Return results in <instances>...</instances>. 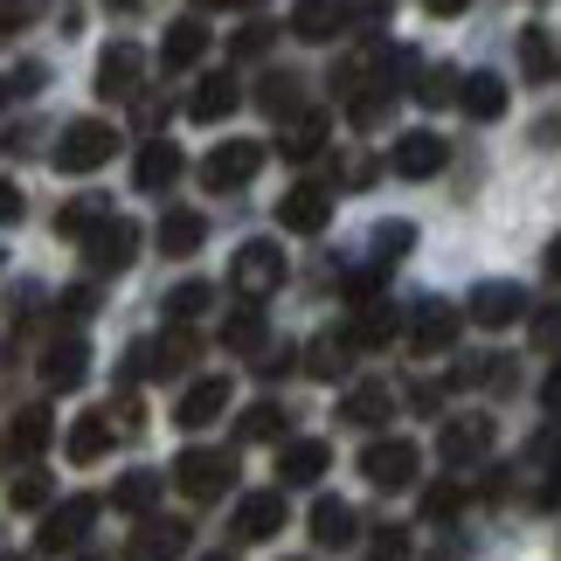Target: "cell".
<instances>
[{
    "label": "cell",
    "instance_id": "d6a6232c",
    "mask_svg": "<svg viewBox=\"0 0 561 561\" xmlns=\"http://www.w3.org/2000/svg\"><path fill=\"white\" fill-rule=\"evenodd\" d=\"M256 104H264L271 118H298V104H306V91H298L291 70H271L264 83H256Z\"/></svg>",
    "mask_w": 561,
    "mask_h": 561
},
{
    "label": "cell",
    "instance_id": "680465c9",
    "mask_svg": "<svg viewBox=\"0 0 561 561\" xmlns=\"http://www.w3.org/2000/svg\"><path fill=\"white\" fill-rule=\"evenodd\" d=\"M0 561H21V554H0Z\"/></svg>",
    "mask_w": 561,
    "mask_h": 561
},
{
    "label": "cell",
    "instance_id": "ab89813d",
    "mask_svg": "<svg viewBox=\"0 0 561 561\" xmlns=\"http://www.w3.org/2000/svg\"><path fill=\"white\" fill-rule=\"evenodd\" d=\"M98 222H104V202H98V194H83V202H70V208L56 215V229H62V236H91Z\"/></svg>",
    "mask_w": 561,
    "mask_h": 561
},
{
    "label": "cell",
    "instance_id": "484cf974",
    "mask_svg": "<svg viewBox=\"0 0 561 561\" xmlns=\"http://www.w3.org/2000/svg\"><path fill=\"white\" fill-rule=\"evenodd\" d=\"M327 133H333L327 112H298L277 146H285V160H319V153H327Z\"/></svg>",
    "mask_w": 561,
    "mask_h": 561
},
{
    "label": "cell",
    "instance_id": "5b68a950",
    "mask_svg": "<svg viewBox=\"0 0 561 561\" xmlns=\"http://www.w3.org/2000/svg\"><path fill=\"white\" fill-rule=\"evenodd\" d=\"M229 285L243 291V298H271L277 285H285V250L264 243V236L243 243V250H236V264H229Z\"/></svg>",
    "mask_w": 561,
    "mask_h": 561
},
{
    "label": "cell",
    "instance_id": "f5cc1de1",
    "mask_svg": "<svg viewBox=\"0 0 561 561\" xmlns=\"http://www.w3.org/2000/svg\"><path fill=\"white\" fill-rule=\"evenodd\" d=\"M534 506H561V465H554V479H548L541 492H534Z\"/></svg>",
    "mask_w": 561,
    "mask_h": 561
},
{
    "label": "cell",
    "instance_id": "e575fe53",
    "mask_svg": "<svg viewBox=\"0 0 561 561\" xmlns=\"http://www.w3.org/2000/svg\"><path fill=\"white\" fill-rule=\"evenodd\" d=\"M554 62H561V56H554V42H548L541 28H527V35H520V70H527L534 83H548V77H554Z\"/></svg>",
    "mask_w": 561,
    "mask_h": 561
},
{
    "label": "cell",
    "instance_id": "cb8c5ba5",
    "mask_svg": "<svg viewBox=\"0 0 561 561\" xmlns=\"http://www.w3.org/2000/svg\"><path fill=\"white\" fill-rule=\"evenodd\" d=\"M49 437H56V416H49V409H21V416L8 423V450H14V458H42Z\"/></svg>",
    "mask_w": 561,
    "mask_h": 561
},
{
    "label": "cell",
    "instance_id": "7c38bea8",
    "mask_svg": "<svg viewBox=\"0 0 561 561\" xmlns=\"http://www.w3.org/2000/svg\"><path fill=\"white\" fill-rule=\"evenodd\" d=\"M437 450H444V465H479L492 450V416H450Z\"/></svg>",
    "mask_w": 561,
    "mask_h": 561
},
{
    "label": "cell",
    "instance_id": "836d02e7",
    "mask_svg": "<svg viewBox=\"0 0 561 561\" xmlns=\"http://www.w3.org/2000/svg\"><path fill=\"white\" fill-rule=\"evenodd\" d=\"M236 437H243V444H277V437H285V409H277V402H250L243 416H236Z\"/></svg>",
    "mask_w": 561,
    "mask_h": 561
},
{
    "label": "cell",
    "instance_id": "e0dca14e",
    "mask_svg": "<svg viewBox=\"0 0 561 561\" xmlns=\"http://www.w3.org/2000/svg\"><path fill=\"white\" fill-rule=\"evenodd\" d=\"M285 527V492H250L243 506H236V541H271V534Z\"/></svg>",
    "mask_w": 561,
    "mask_h": 561
},
{
    "label": "cell",
    "instance_id": "bcb514c9",
    "mask_svg": "<svg viewBox=\"0 0 561 561\" xmlns=\"http://www.w3.org/2000/svg\"><path fill=\"white\" fill-rule=\"evenodd\" d=\"M375 243H381V250H375L381 264H396V256L409 250V222H381V229H375Z\"/></svg>",
    "mask_w": 561,
    "mask_h": 561
},
{
    "label": "cell",
    "instance_id": "11a10c76",
    "mask_svg": "<svg viewBox=\"0 0 561 561\" xmlns=\"http://www.w3.org/2000/svg\"><path fill=\"white\" fill-rule=\"evenodd\" d=\"M194 8H256V0H194Z\"/></svg>",
    "mask_w": 561,
    "mask_h": 561
},
{
    "label": "cell",
    "instance_id": "91938a15",
    "mask_svg": "<svg viewBox=\"0 0 561 561\" xmlns=\"http://www.w3.org/2000/svg\"><path fill=\"white\" fill-rule=\"evenodd\" d=\"M0 264H8V250H0Z\"/></svg>",
    "mask_w": 561,
    "mask_h": 561
},
{
    "label": "cell",
    "instance_id": "c3c4849f",
    "mask_svg": "<svg viewBox=\"0 0 561 561\" xmlns=\"http://www.w3.org/2000/svg\"><path fill=\"white\" fill-rule=\"evenodd\" d=\"M42 83H49V70H42V62H21V70L8 77V91H21V98H35Z\"/></svg>",
    "mask_w": 561,
    "mask_h": 561
},
{
    "label": "cell",
    "instance_id": "f35d334b",
    "mask_svg": "<svg viewBox=\"0 0 561 561\" xmlns=\"http://www.w3.org/2000/svg\"><path fill=\"white\" fill-rule=\"evenodd\" d=\"M527 465H534V471L561 465V416H548V423H541V430L527 437Z\"/></svg>",
    "mask_w": 561,
    "mask_h": 561
},
{
    "label": "cell",
    "instance_id": "f907efd6",
    "mask_svg": "<svg viewBox=\"0 0 561 561\" xmlns=\"http://www.w3.org/2000/svg\"><path fill=\"white\" fill-rule=\"evenodd\" d=\"M21 208H28V202H21V187L0 181V222H21Z\"/></svg>",
    "mask_w": 561,
    "mask_h": 561
},
{
    "label": "cell",
    "instance_id": "7dc6e473",
    "mask_svg": "<svg viewBox=\"0 0 561 561\" xmlns=\"http://www.w3.org/2000/svg\"><path fill=\"white\" fill-rule=\"evenodd\" d=\"M534 347H561V306L534 312Z\"/></svg>",
    "mask_w": 561,
    "mask_h": 561
},
{
    "label": "cell",
    "instance_id": "7a4b0ae2",
    "mask_svg": "<svg viewBox=\"0 0 561 561\" xmlns=\"http://www.w3.org/2000/svg\"><path fill=\"white\" fill-rule=\"evenodd\" d=\"M112 153H118V133H112L104 118H70L49 160H56V174H98Z\"/></svg>",
    "mask_w": 561,
    "mask_h": 561
},
{
    "label": "cell",
    "instance_id": "277c9868",
    "mask_svg": "<svg viewBox=\"0 0 561 561\" xmlns=\"http://www.w3.org/2000/svg\"><path fill=\"white\" fill-rule=\"evenodd\" d=\"M416 471H423V450L409 444V437H381L360 450V479H368L375 492H402V485H416Z\"/></svg>",
    "mask_w": 561,
    "mask_h": 561
},
{
    "label": "cell",
    "instance_id": "83f0119b",
    "mask_svg": "<svg viewBox=\"0 0 561 561\" xmlns=\"http://www.w3.org/2000/svg\"><path fill=\"white\" fill-rule=\"evenodd\" d=\"M354 340V347H381V340H396V306H381V298H368V306H360L347 327H340Z\"/></svg>",
    "mask_w": 561,
    "mask_h": 561
},
{
    "label": "cell",
    "instance_id": "db71d44e",
    "mask_svg": "<svg viewBox=\"0 0 561 561\" xmlns=\"http://www.w3.org/2000/svg\"><path fill=\"white\" fill-rule=\"evenodd\" d=\"M465 8H471V0H423V14H444V21H450V14H465Z\"/></svg>",
    "mask_w": 561,
    "mask_h": 561
},
{
    "label": "cell",
    "instance_id": "4316f807",
    "mask_svg": "<svg viewBox=\"0 0 561 561\" xmlns=\"http://www.w3.org/2000/svg\"><path fill=\"white\" fill-rule=\"evenodd\" d=\"M83 375H91V347H83V340H56L49 360H42V381H49V388H77Z\"/></svg>",
    "mask_w": 561,
    "mask_h": 561
},
{
    "label": "cell",
    "instance_id": "8fae6325",
    "mask_svg": "<svg viewBox=\"0 0 561 561\" xmlns=\"http://www.w3.org/2000/svg\"><path fill=\"white\" fill-rule=\"evenodd\" d=\"M236 104H243V83H236V70H215V77H202L187 91V118L194 125H215V118H229Z\"/></svg>",
    "mask_w": 561,
    "mask_h": 561
},
{
    "label": "cell",
    "instance_id": "9f6ffc18",
    "mask_svg": "<svg viewBox=\"0 0 561 561\" xmlns=\"http://www.w3.org/2000/svg\"><path fill=\"white\" fill-rule=\"evenodd\" d=\"M548 271L561 277V236H554V243H548Z\"/></svg>",
    "mask_w": 561,
    "mask_h": 561
},
{
    "label": "cell",
    "instance_id": "74e56055",
    "mask_svg": "<svg viewBox=\"0 0 561 561\" xmlns=\"http://www.w3.org/2000/svg\"><path fill=\"white\" fill-rule=\"evenodd\" d=\"M49 471H21V479L8 485V500H14V513H35V506H49Z\"/></svg>",
    "mask_w": 561,
    "mask_h": 561
},
{
    "label": "cell",
    "instance_id": "6f0895ef",
    "mask_svg": "<svg viewBox=\"0 0 561 561\" xmlns=\"http://www.w3.org/2000/svg\"><path fill=\"white\" fill-rule=\"evenodd\" d=\"M208 561H236V554H208Z\"/></svg>",
    "mask_w": 561,
    "mask_h": 561
},
{
    "label": "cell",
    "instance_id": "9c48e42d",
    "mask_svg": "<svg viewBox=\"0 0 561 561\" xmlns=\"http://www.w3.org/2000/svg\"><path fill=\"white\" fill-rule=\"evenodd\" d=\"M277 222H285L291 236H319L333 222V187L327 181H298L285 202H277Z\"/></svg>",
    "mask_w": 561,
    "mask_h": 561
},
{
    "label": "cell",
    "instance_id": "1f68e13d",
    "mask_svg": "<svg viewBox=\"0 0 561 561\" xmlns=\"http://www.w3.org/2000/svg\"><path fill=\"white\" fill-rule=\"evenodd\" d=\"M202 236H208L202 215H194V208H174V215L160 222V250H167V256H194V250H202Z\"/></svg>",
    "mask_w": 561,
    "mask_h": 561
},
{
    "label": "cell",
    "instance_id": "b9f144b4",
    "mask_svg": "<svg viewBox=\"0 0 561 561\" xmlns=\"http://www.w3.org/2000/svg\"><path fill=\"white\" fill-rule=\"evenodd\" d=\"M458 506H465V485H430L423 492V520H458Z\"/></svg>",
    "mask_w": 561,
    "mask_h": 561
},
{
    "label": "cell",
    "instance_id": "52a82bcc",
    "mask_svg": "<svg viewBox=\"0 0 561 561\" xmlns=\"http://www.w3.org/2000/svg\"><path fill=\"white\" fill-rule=\"evenodd\" d=\"M91 527H98V500H62V506H49V520H42L35 548H42V554H70V548L91 541Z\"/></svg>",
    "mask_w": 561,
    "mask_h": 561
},
{
    "label": "cell",
    "instance_id": "d6986e66",
    "mask_svg": "<svg viewBox=\"0 0 561 561\" xmlns=\"http://www.w3.org/2000/svg\"><path fill=\"white\" fill-rule=\"evenodd\" d=\"M388 409H396V396H388V381H360L340 396V423H354V430H381L388 423Z\"/></svg>",
    "mask_w": 561,
    "mask_h": 561
},
{
    "label": "cell",
    "instance_id": "8992f818",
    "mask_svg": "<svg viewBox=\"0 0 561 561\" xmlns=\"http://www.w3.org/2000/svg\"><path fill=\"white\" fill-rule=\"evenodd\" d=\"M139 256V222L133 215H104V222L83 236V264L91 271H125Z\"/></svg>",
    "mask_w": 561,
    "mask_h": 561
},
{
    "label": "cell",
    "instance_id": "7bdbcfd3",
    "mask_svg": "<svg viewBox=\"0 0 561 561\" xmlns=\"http://www.w3.org/2000/svg\"><path fill=\"white\" fill-rule=\"evenodd\" d=\"M458 83H465L458 70H423V77H416V98H423V104H450V98H458Z\"/></svg>",
    "mask_w": 561,
    "mask_h": 561
},
{
    "label": "cell",
    "instance_id": "6125c7cd",
    "mask_svg": "<svg viewBox=\"0 0 561 561\" xmlns=\"http://www.w3.org/2000/svg\"><path fill=\"white\" fill-rule=\"evenodd\" d=\"M298 561H306V554H298Z\"/></svg>",
    "mask_w": 561,
    "mask_h": 561
},
{
    "label": "cell",
    "instance_id": "ba28073f",
    "mask_svg": "<svg viewBox=\"0 0 561 561\" xmlns=\"http://www.w3.org/2000/svg\"><path fill=\"white\" fill-rule=\"evenodd\" d=\"M256 167H264V146H256V139H222V146H215V153L202 160V187L229 194V187L256 181Z\"/></svg>",
    "mask_w": 561,
    "mask_h": 561
},
{
    "label": "cell",
    "instance_id": "d590c367",
    "mask_svg": "<svg viewBox=\"0 0 561 561\" xmlns=\"http://www.w3.org/2000/svg\"><path fill=\"white\" fill-rule=\"evenodd\" d=\"M112 500H118L125 513H153V500H160V479H153V471H125Z\"/></svg>",
    "mask_w": 561,
    "mask_h": 561
},
{
    "label": "cell",
    "instance_id": "f546056e",
    "mask_svg": "<svg viewBox=\"0 0 561 561\" xmlns=\"http://www.w3.org/2000/svg\"><path fill=\"white\" fill-rule=\"evenodd\" d=\"M458 104H465L471 118H500V112H506V83L492 77V70H479V77L458 83Z\"/></svg>",
    "mask_w": 561,
    "mask_h": 561
},
{
    "label": "cell",
    "instance_id": "60d3db41",
    "mask_svg": "<svg viewBox=\"0 0 561 561\" xmlns=\"http://www.w3.org/2000/svg\"><path fill=\"white\" fill-rule=\"evenodd\" d=\"M222 340H229V354H256V347H264V319H256V312H236L229 327H222Z\"/></svg>",
    "mask_w": 561,
    "mask_h": 561
},
{
    "label": "cell",
    "instance_id": "9a60e30c",
    "mask_svg": "<svg viewBox=\"0 0 561 561\" xmlns=\"http://www.w3.org/2000/svg\"><path fill=\"white\" fill-rule=\"evenodd\" d=\"M327 465H333V450L319 437H291L285 450H277V479H285V485H319Z\"/></svg>",
    "mask_w": 561,
    "mask_h": 561
},
{
    "label": "cell",
    "instance_id": "94428289",
    "mask_svg": "<svg viewBox=\"0 0 561 561\" xmlns=\"http://www.w3.org/2000/svg\"><path fill=\"white\" fill-rule=\"evenodd\" d=\"M0 98H8V83H0Z\"/></svg>",
    "mask_w": 561,
    "mask_h": 561
},
{
    "label": "cell",
    "instance_id": "6da1fadb",
    "mask_svg": "<svg viewBox=\"0 0 561 561\" xmlns=\"http://www.w3.org/2000/svg\"><path fill=\"white\" fill-rule=\"evenodd\" d=\"M194 360H202V340H194L187 327H167L160 340H139V347L125 354L118 381H125V388H133V381H167V375H187Z\"/></svg>",
    "mask_w": 561,
    "mask_h": 561
},
{
    "label": "cell",
    "instance_id": "2e32d148",
    "mask_svg": "<svg viewBox=\"0 0 561 561\" xmlns=\"http://www.w3.org/2000/svg\"><path fill=\"white\" fill-rule=\"evenodd\" d=\"M139 77H146V56L133 49V42H112V49L98 56V91L104 98H133Z\"/></svg>",
    "mask_w": 561,
    "mask_h": 561
},
{
    "label": "cell",
    "instance_id": "ffe728a7",
    "mask_svg": "<svg viewBox=\"0 0 561 561\" xmlns=\"http://www.w3.org/2000/svg\"><path fill=\"white\" fill-rule=\"evenodd\" d=\"M112 444H118L112 409H98V416H77V423H70V465H98Z\"/></svg>",
    "mask_w": 561,
    "mask_h": 561
},
{
    "label": "cell",
    "instance_id": "816d5d0a",
    "mask_svg": "<svg viewBox=\"0 0 561 561\" xmlns=\"http://www.w3.org/2000/svg\"><path fill=\"white\" fill-rule=\"evenodd\" d=\"M541 402H548L554 416H561V360H554V368H548V381H541Z\"/></svg>",
    "mask_w": 561,
    "mask_h": 561
},
{
    "label": "cell",
    "instance_id": "ee69618b",
    "mask_svg": "<svg viewBox=\"0 0 561 561\" xmlns=\"http://www.w3.org/2000/svg\"><path fill=\"white\" fill-rule=\"evenodd\" d=\"M271 35H277V28H271V21H250V28H236V42H229V56H236V62H250V56H264V49H271Z\"/></svg>",
    "mask_w": 561,
    "mask_h": 561
},
{
    "label": "cell",
    "instance_id": "4fadbf2b",
    "mask_svg": "<svg viewBox=\"0 0 561 561\" xmlns=\"http://www.w3.org/2000/svg\"><path fill=\"white\" fill-rule=\"evenodd\" d=\"M354 21V0H298L291 8V35L298 42H333Z\"/></svg>",
    "mask_w": 561,
    "mask_h": 561
},
{
    "label": "cell",
    "instance_id": "44dd1931",
    "mask_svg": "<svg viewBox=\"0 0 561 561\" xmlns=\"http://www.w3.org/2000/svg\"><path fill=\"white\" fill-rule=\"evenodd\" d=\"M133 181H139V194H160V187H174V181H181V146H167V139L139 146V160H133Z\"/></svg>",
    "mask_w": 561,
    "mask_h": 561
},
{
    "label": "cell",
    "instance_id": "5bb4252c",
    "mask_svg": "<svg viewBox=\"0 0 561 561\" xmlns=\"http://www.w3.org/2000/svg\"><path fill=\"white\" fill-rule=\"evenodd\" d=\"M471 319L492 327V333H500V327H520V319H527V291L506 285V277H500V285H479V291H471Z\"/></svg>",
    "mask_w": 561,
    "mask_h": 561
},
{
    "label": "cell",
    "instance_id": "ac0fdd59",
    "mask_svg": "<svg viewBox=\"0 0 561 561\" xmlns=\"http://www.w3.org/2000/svg\"><path fill=\"white\" fill-rule=\"evenodd\" d=\"M222 409H229V381H222V375H202V381H194L187 396H181L174 423H181V430H208L215 416H222Z\"/></svg>",
    "mask_w": 561,
    "mask_h": 561
},
{
    "label": "cell",
    "instance_id": "f6af8a7d",
    "mask_svg": "<svg viewBox=\"0 0 561 561\" xmlns=\"http://www.w3.org/2000/svg\"><path fill=\"white\" fill-rule=\"evenodd\" d=\"M409 554V527H375L368 534V561H402Z\"/></svg>",
    "mask_w": 561,
    "mask_h": 561
},
{
    "label": "cell",
    "instance_id": "30bf717a",
    "mask_svg": "<svg viewBox=\"0 0 561 561\" xmlns=\"http://www.w3.org/2000/svg\"><path fill=\"white\" fill-rule=\"evenodd\" d=\"M458 327H465L458 306H444V298H423V312L409 319V347H416V354H450V347H458Z\"/></svg>",
    "mask_w": 561,
    "mask_h": 561
},
{
    "label": "cell",
    "instance_id": "7402d4cb",
    "mask_svg": "<svg viewBox=\"0 0 561 561\" xmlns=\"http://www.w3.org/2000/svg\"><path fill=\"white\" fill-rule=\"evenodd\" d=\"M181 548H187V520H146L125 554H133V561H174Z\"/></svg>",
    "mask_w": 561,
    "mask_h": 561
},
{
    "label": "cell",
    "instance_id": "603a6c76",
    "mask_svg": "<svg viewBox=\"0 0 561 561\" xmlns=\"http://www.w3.org/2000/svg\"><path fill=\"white\" fill-rule=\"evenodd\" d=\"M450 160V146L437 139V133H409L402 146H396V174H409V181H423V174H437V167Z\"/></svg>",
    "mask_w": 561,
    "mask_h": 561
},
{
    "label": "cell",
    "instance_id": "f1b7e54d",
    "mask_svg": "<svg viewBox=\"0 0 561 561\" xmlns=\"http://www.w3.org/2000/svg\"><path fill=\"white\" fill-rule=\"evenodd\" d=\"M312 541L319 548H347L354 541V506L347 500H319L312 506Z\"/></svg>",
    "mask_w": 561,
    "mask_h": 561
},
{
    "label": "cell",
    "instance_id": "4dcf8cb0",
    "mask_svg": "<svg viewBox=\"0 0 561 561\" xmlns=\"http://www.w3.org/2000/svg\"><path fill=\"white\" fill-rule=\"evenodd\" d=\"M347 360H354V340L347 333H319L312 347H306V368L319 381H340V375H347Z\"/></svg>",
    "mask_w": 561,
    "mask_h": 561
},
{
    "label": "cell",
    "instance_id": "3957f363",
    "mask_svg": "<svg viewBox=\"0 0 561 561\" xmlns=\"http://www.w3.org/2000/svg\"><path fill=\"white\" fill-rule=\"evenodd\" d=\"M174 485L187 492V500H222V492L236 485V458H229V450H202V444H194V450H181V458H174Z\"/></svg>",
    "mask_w": 561,
    "mask_h": 561
},
{
    "label": "cell",
    "instance_id": "d4e9b609",
    "mask_svg": "<svg viewBox=\"0 0 561 561\" xmlns=\"http://www.w3.org/2000/svg\"><path fill=\"white\" fill-rule=\"evenodd\" d=\"M202 49H208V28L187 14V21H174V28H167L160 62H167V70H194V62H202Z\"/></svg>",
    "mask_w": 561,
    "mask_h": 561
},
{
    "label": "cell",
    "instance_id": "8d00e7d4",
    "mask_svg": "<svg viewBox=\"0 0 561 561\" xmlns=\"http://www.w3.org/2000/svg\"><path fill=\"white\" fill-rule=\"evenodd\" d=\"M208 285H174V291H167V319H174V327H187V319H202L208 312Z\"/></svg>",
    "mask_w": 561,
    "mask_h": 561
},
{
    "label": "cell",
    "instance_id": "681fc988",
    "mask_svg": "<svg viewBox=\"0 0 561 561\" xmlns=\"http://www.w3.org/2000/svg\"><path fill=\"white\" fill-rule=\"evenodd\" d=\"M62 312H70V319H91V312H98V291H91V285H77L70 298H62Z\"/></svg>",
    "mask_w": 561,
    "mask_h": 561
}]
</instances>
